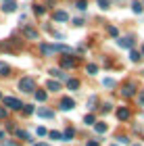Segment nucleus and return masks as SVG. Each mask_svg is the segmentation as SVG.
<instances>
[{
  "mask_svg": "<svg viewBox=\"0 0 144 146\" xmlns=\"http://www.w3.org/2000/svg\"><path fill=\"white\" fill-rule=\"evenodd\" d=\"M129 115H132V113H129L127 107H119V109H117V119H119V121H127Z\"/></svg>",
  "mask_w": 144,
  "mask_h": 146,
  "instance_id": "obj_7",
  "label": "nucleus"
},
{
  "mask_svg": "<svg viewBox=\"0 0 144 146\" xmlns=\"http://www.w3.org/2000/svg\"><path fill=\"white\" fill-rule=\"evenodd\" d=\"M48 73H50L52 77H56V79H65V82H67V79H69V77H67V75H65V73L61 71V69H50Z\"/></svg>",
  "mask_w": 144,
  "mask_h": 146,
  "instance_id": "obj_12",
  "label": "nucleus"
},
{
  "mask_svg": "<svg viewBox=\"0 0 144 146\" xmlns=\"http://www.w3.org/2000/svg\"><path fill=\"white\" fill-rule=\"evenodd\" d=\"M73 107H75V102H73V98H69V96H65L63 100L58 102V109L61 111H71Z\"/></svg>",
  "mask_w": 144,
  "mask_h": 146,
  "instance_id": "obj_6",
  "label": "nucleus"
},
{
  "mask_svg": "<svg viewBox=\"0 0 144 146\" xmlns=\"http://www.w3.org/2000/svg\"><path fill=\"white\" fill-rule=\"evenodd\" d=\"M134 94H136V84H132V82L123 84V88H121V96H125V98H132Z\"/></svg>",
  "mask_w": 144,
  "mask_h": 146,
  "instance_id": "obj_4",
  "label": "nucleus"
},
{
  "mask_svg": "<svg viewBox=\"0 0 144 146\" xmlns=\"http://www.w3.org/2000/svg\"><path fill=\"white\" fill-rule=\"evenodd\" d=\"M19 90L25 92V94H29V92H36V84L31 77H21L19 79Z\"/></svg>",
  "mask_w": 144,
  "mask_h": 146,
  "instance_id": "obj_2",
  "label": "nucleus"
},
{
  "mask_svg": "<svg viewBox=\"0 0 144 146\" xmlns=\"http://www.w3.org/2000/svg\"><path fill=\"white\" fill-rule=\"evenodd\" d=\"M86 71L90 73V75H96V73H98V67H96L94 63H88V65H86Z\"/></svg>",
  "mask_w": 144,
  "mask_h": 146,
  "instance_id": "obj_20",
  "label": "nucleus"
},
{
  "mask_svg": "<svg viewBox=\"0 0 144 146\" xmlns=\"http://www.w3.org/2000/svg\"><path fill=\"white\" fill-rule=\"evenodd\" d=\"M96 131L98 134H104L107 131V123H96Z\"/></svg>",
  "mask_w": 144,
  "mask_h": 146,
  "instance_id": "obj_28",
  "label": "nucleus"
},
{
  "mask_svg": "<svg viewBox=\"0 0 144 146\" xmlns=\"http://www.w3.org/2000/svg\"><path fill=\"white\" fill-rule=\"evenodd\" d=\"M75 58L71 56V54H65V56H61V67L63 69H71V67H75Z\"/></svg>",
  "mask_w": 144,
  "mask_h": 146,
  "instance_id": "obj_5",
  "label": "nucleus"
},
{
  "mask_svg": "<svg viewBox=\"0 0 144 146\" xmlns=\"http://www.w3.org/2000/svg\"><path fill=\"white\" fill-rule=\"evenodd\" d=\"M102 84L107 86V88H115V79H111V77H104V79H102Z\"/></svg>",
  "mask_w": 144,
  "mask_h": 146,
  "instance_id": "obj_24",
  "label": "nucleus"
},
{
  "mask_svg": "<svg viewBox=\"0 0 144 146\" xmlns=\"http://www.w3.org/2000/svg\"><path fill=\"white\" fill-rule=\"evenodd\" d=\"M129 58H132V63H140V52H136V50H132V52H129Z\"/></svg>",
  "mask_w": 144,
  "mask_h": 146,
  "instance_id": "obj_23",
  "label": "nucleus"
},
{
  "mask_svg": "<svg viewBox=\"0 0 144 146\" xmlns=\"http://www.w3.org/2000/svg\"><path fill=\"white\" fill-rule=\"evenodd\" d=\"M0 100H2V94H0Z\"/></svg>",
  "mask_w": 144,
  "mask_h": 146,
  "instance_id": "obj_43",
  "label": "nucleus"
},
{
  "mask_svg": "<svg viewBox=\"0 0 144 146\" xmlns=\"http://www.w3.org/2000/svg\"><path fill=\"white\" fill-rule=\"evenodd\" d=\"M73 25H84V19H80V17L73 19Z\"/></svg>",
  "mask_w": 144,
  "mask_h": 146,
  "instance_id": "obj_36",
  "label": "nucleus"
},
{
  "mask_svg": "<svg viewBox=\"0 0 144 146\" xmlns=\"http://www.w3.org/2000/svg\"><path fill=\"white\" fill-rule=\"evenodd\" d=\"M61 50H67V46H61V44H42L40 46V52L46 56L54 54V52H61Z\"/></svg>",
  "mask_w": 144,
  "mask_h": 146,
  "instance_id": "obj_1",
  "label": "nucleus"
},
{
  "mask_svg": "<svg viewBox=\"0 0 144 146\" xmlns=\"http://www.w3.org/2000/svg\"><path fill=\"white\" fill-rule=\"evenodd\" d=\"M140 104L144 107V90H142V94H140Z\"/></svg>",
  "mask_w": 144,
  "mask_h": 146,
  "instance_id": "obj_39",
  "label": "nucleus"
},
{
  "mask_svg": "<svg viewBox=\"0 0 144 146\" xmlns=\"http://www.w3.org/2000/svg\"><path fill=\"white\" fill-rule=\"evenodd\" d=\"M102 111H104V113L111 111V102H104V104H102Z\"/></svg>",
  "mask_w": 144,
  "mask_h": 146,
  "instance_id": "obj_37",
  "label": "nucleus"
},
{
  "mask_svg": "<svg viewBox=\"0 0 144 146\" xmlns=\"http://www.w3.org/2000/svg\"><path fill=\"white\" fill-rule=\"evenodd\" d=\"M86 146H100V144H98V142H96V140H90V142H88V144H86Z\"/></svg>",
  "mask_w": 144,
  "mask_h": 146,
  "instance_id": "obj_38",
  "label": "nucleus"
},
{
  "mask_svg": "<svg viewBox=\"0 0 144 146\" xmlns=\"http://www.w3.org/2000/svg\"><path fill=\"white\" fill-rule=\"evenodd\" d=\"M4 2H6V0H4Z\"/></svg>",
  "mask_w": 144,
  "mask_h": 146,
  "instance_id": "obj_46",
  "label": "nucleus"
},
{
  "mask_svg": "<svg viewBox=\"0 0 144 146\" xmlns=\"http://www.w3.org/2000/svg\"><path fill=\"white\" fill-rule=\"evenodd\" d=\"M73 136H75V129H73V127L65 129V134H63V142H71V140H73Z\"/></svg>",
  "mask_w": 144,
  "mask_h": 146,
  "instance_id": "obj_14",
  "label": "nucleus"
},
{
  "mask_svg": "<svg viewBox=\"0 0 144 146\" xmlns=\"http://www.w3.org/2000/svg\"><path fill=\"white\" fill-rule=\"evenodd\" d=\"M98 6H100L102 11H107L109 9V0H98Z\"/></svg>",
  "mask_w": 144,
  "mask_h": 146,
  "instance_id": "obj_29",
  "label": "nucleus"
},
{
  "mask_svg": "<svg viewBox=\"0 0 144 146\" xmlns=\"http://www.w3.org/2000/svg\"><path fill=\"white\" fill-rule=\"evenodd\" d=\"M9 73H11V67H9L6 63H2V61H0V75H2V77H6Z\"/></svg>",
  "mask_w": 144,
  "mask_h": 146,
  "instance_id": "obj_18",
  "label": "nucleus"
},
{
  "mask_svg": "<svg viewBox=\"0 0 144 146\" xmlns=\"http://www.w3.org/2000/svg\"><path fill=\"white\" fill-rule=\"evenodd\" d=\"M36 100L44 102V100H46V92H44V90H36Z\"/></svg>",
  "mask_w": 144,
  "mask_h": 146,
  "instance_id": "obj_22",
  "label": "nucleus"
},
{
  "mask_svg": "<svg viewBox=\"0 0 144 146\" xmlns=\"http://www.w3.org/2000/svg\"><path fill=\"white\" fill-rule=\"evenodd\" d=\"M117 44H119L121 48H132V46H134V40H132V38H119V40H117Z\"/></svg>",
  "mask_w": 144,
  "mask_h": 146,
  "instance_id": "obj_10",
  "label": "nucleus"
},
{
  "mask_svg": "<svg viewBox=\"0 0 144 146\" xmlns=\"http://www.w3.org/2000/svg\"><path fill=\"white\" fill-rule=\"evenodd\" d=\"M134 146H140V144H134Z\"/></svg>",
  "mask_w": 144,
  "mask_h": 146,
  "instance_id": "obj_44",
  "label": "nucleus"
},
{
  "mask_svg": "<svg viewBox=\"0 0 144 146\" xmlns=\"http://www.w3.org/2000/svg\"><path fill=\"white\" fill-rule=\"evenodd\" d=\"M67 88L71 92H75L77 88H80V79H67Z\"/></svg>",
  "mask_w": 144,
  "mask_h": 146,
  "instance_id": "obj_17",
  "label": "nucleus"
},
{
  "mask_svg": "<svg viewBox=\"0 0 144 146\" xmlns=\"http://www.w3.org/2000/svg\"><path fill=\"white\" fill-rule=\"evenodd\" d=\"M38 136H46V127H38Z\"/></svg>",
  "mask_w": 144,
  "mask_h": 146,
  "instance_id": "obj_35",
  "label": "nucleus"
},
{
  "mask_svg": "<svg viewBox=\"0 0 144 146\" xmlns=\"http://www.w3.org/2000/svg\"><path fill=\"white\" fill-rule=\"evenodd\" d=\"M2 138H4V131H0V140H2Z\"/></svg>",
  "mask_w": 144,
  "mask_h": 146,
  "instance_id": "obj_42",
  "label": "nucleus"
},
{
  "mask_svg": "<svg viewBox=\"0 0 144 146\" xmlns=\"http://www.w3.org/2000/svg\"><path fill=\"white\" fill-rule=\"evenodd\" d=\"M48 136L52 138V140H63V134H61V131H50Z\"/></svg>",
  "mask_w": 144,
  "mask_h": 146,
  "instance_id": "obj_27",
  "label": "nucleus"
},
{
  "mask_svg": "<svg viewBox=\"0 0 144 146\" xmlns=\"http://www.w3.org/2000/svg\"><path fill=\"white\" fill-rule=\"evenodd\" d=\"M23 34L25 38H31V40H38V31L34 27H23Z\"/></svg>",
  "mask_w": 144,
  "mask_h": 146,
  "instance_id": "obj_13",
  "label": "nucleus"
},
{
  "mask_svg": "<svg viewBox=\"0 0 144 146\" xmlns=\"http://www.w3.org/2000/svg\"><path fill=\"white\" fill-rule=\"evenodd\" d=\"M2 146H19V142H15V140H4Z\"/></svg>",
  "mask_w": 144,
  "mask_h": 146,
  "instance_id": "obj_31",
  "label": "nucleus"
},
{
  "mask_svg": "<svg viewBox=\"0 0 144 146\" xmlns=\"http://www.w3.org/2000/svg\"><path fill=\"white\" fill-rule=\"evenodd\" d=\"M34 111H36V109H34V104H23V113H25V115H31Z\"/></svg>",
  "mask_w": 144,
  "mask_h": 146,
  "instance_id": "obj_25",
  "label": "nucleus"
},
{
  "mask_svg": "<svg viewBox=\"0 0 144 146\" xmlns=\"http://www.w3.org/2000/svg\"><path fill=\"white\" fill-rule=\"evenodd\" d=\"M111 146H117V144H111Z\"/></svg>",
  "mask_w": 144,
  "mask_h": 146,
  "instance_id": "obj_45",
  "label": "nucleus"
},
{
  "mask_svg": "<svg viewBox=\"0 0 144 146\" xmlns=\"http://www.w3.org/2000/svg\"><path fill=\"white\" fill-rule=\"evenodd\" d=\"M38 115H40L42 119H52V117H54V111H50V109H38Z\"/></svg>",
  "mask_w": 144,
  "mask_h": 146,
  "instance_id": "obj_11",
  "label": "nucleus"
},
{
  "mask_svg": "<svg viewBox=\"0 0 144 146\" xmlns=\"http://www.w3.org/2000/svg\"><path fill=\"white\" fill-rule=\"evenodd\" d=\"M132 11L136 13V15H140V13L144 11V4L140 2V0H134V2H132Z\"/></svg>",
  "mask_w": 144,
  "mask_h": 146,
  "instance_id": "obj_15",
  "label": "nucleus"
},
{
  "mask_svg": "<svg viewBox=\"0 0 144 146\" xmlns=\"http://www.w3.org/2000/svg\"><path fill=\"white\" fill-rule=\"evenodd\" d=\"M109 34H111V36H117L119 31H117V27H113V25H111V27H109Z\"/></svg>",
  "mask_w": 144,
  "mask_h": 146,
  "instance_id": "obj_33",
  "label": "nucleus"
},
{
  "mask_svg": "<svg viewBox=\"0 0 144 146\" xmlns=\"http://www.w3.org/2000/svg\"><path fill=\"white\" fill-rule=\"evenodd\" d=\"M117 140H119V144H127V142H129V140H127L125 136H119V138H117Z\"/></svg>",
  "mask_w": 144,
  "mask_h": 146,
  "instance_id": "obj_34",
  "label": "nucleus"
},
{
  "mask_svg": "<svg viewBox=\"0 0 144 146\" xmlns=\"http://www.w3.org/2000/svg\"><path fill=\"white\" fill-rule=\"evenodd\" d=\"M94 104H96V96H90V100H88V107H90V109H94Z\"/></svg>",
  "mask_w": 144,
  "mask_h": 146,
  "instance_id": "obj_32",
  "label": "nucleus"
},
{
  "mask_svg": "<svg viewBox=\"0 0 144 146\" xmlns=\"http://www.w3.org/2000/svg\"><path fill=\"white\" fill-rule=\"evenodd\" d=\"M94 121H96L94 115H86V117H84V123H86V125H94Z\"/></svg>",
  "mask_w": 144,
  "mask_h": 146,
  "instance_id": "obj_26",
  "label": "nucleus"
},
{
  "mask_svg": "<svg viewBox=\"0 0 144 146\" xmlns=\"http://www.w3.org/2000/svg\"><path fill=\"white\" fill-rule=\"evenodd\" d=\"M75 9H77V11H86V9H88V2H86V0H77V2H75Z\"/></svg>",
  "mask_w": 144,
  "mask_h": 146,
  "instance_id": "obj_21",
  "label": "nucleus"
},
{
  "mask_svg": "<svg viewBox=\"0 0 144 146\" xmlns=\"http://www.w3.org/2000/svg\"><path fill=\"white\" fill-rule=\"evenodd\" d=\"M17 136H19V138H21V140H27V142H34V140H31V136L27 134V131H23V129H17Z\"/></svg>",
  "mask_w": 144,
  "mask_h": 146,
  "instance_id": "obj_19",
  "label": "nucleus"
},
{
  "mask_svg": "<svg viewBox=\"0 0 144 146\" xmlns=\"http://www.w3.org/2000/svg\"><path fill=\"white\" fill-rule=\"evenodd\" d=\"M34 146H48L46 142H40V144H34Z\"/></svg>",
  "mask_w": 144,
  "mask_h": 146,
  "instance_id": "obj_41",
  "label": "nucleus"
},
{
  "mask_svg": "<svg viewBox=\"0 0 144 146\" xmlns=\"http://www.w3.org/2000/svg\"><path fill=\"white\" fill-rule=\"evenodd\" d=\"M0 117H6V109H0Z\"/></svg>",
  "mask_w": 144,
  "mask_h": 146,
  "instance_id": "obj_40",
  "label": "nucleus"
},
{
  "mask_svg": "<svg viewBox=\"0 0 144 146\" xmlns=\"http://www.w3.org/2000/svg\"><path fill=\"white\" fill-rule=\"evenodd\" d=\"M2 102H4L6 109H13V111H21L23 109V102L19 100V98H13V96H4Z\"/></svg>",
  "mask_w": 144,
  "mask_h": 146,
  "instance_id": "obj_3",
  "label": "nucleus"
},
{
  "mask_svg": "<svg viewBox=\"0 0 144 146\" xmlns=\"http://www.w3.org/2000/svg\"><path fill=\"white\" fill-rule=\"evenodd\" d=\"M46 88H48L50 92H58V90H61V84H58V82H52V79H50V82H46Z\"/></svg>",
  "mask_w": 144,
  "mask_h": 146,
  "instance_id": "obj_16",
  "label": "nucleus"
},
{
  "mask_svg": "<svg viewBox=\"0 0 144 146\" xmlns=\"http://www.w3.org/2000/svg\"><path fill=\"white\" fill-rule=\"evenodd\" d=\"M52 19H54L56 23H61V21H69V15L65 11H54V15H52Z\"/></svg>",
  "mask_w": 144,
  "mask_h": 146,
  "instance_id": "obj_8",
  "label": "nucleus"
},
{
  "mask_svg": "<svg viewBox=\"0 0 144 146\" xmlns=\"http://www.w3.org/2000/svg\"><path fill=\"white\" fill-rule=\"evenodd\" d=\"M2 11L4 13H15L17 11V2H15V0H6V2L2 4Z\"/></svg>",
  "mask_w": 144,
  "mask_h": 146,
  "instance_id": "obj_9",
  "label": "nucleus"
},
{
  "mask_svg": "<svg viewBox=\"0 0 144 146\" xmlns=\"http://www.w3.org/2000/svg\"><path fill=\"white\" fill-rule=\"evenodd\" d=\"M34 11H36V15H44V6H42V4H36Z\"/></svg>",
  "mask_w": 144,
  "mask_h": 146,
  "instance_id": "obj_30",
  "label": "nucleus"
},
{
  "mask_svg": "<svg viewBox=\"0 0 144 146\" xmlns=\"http://www.w3.org/2000/svg\"><path fill=\"white\" fill-rule=\"evenodd\" d=\"M142 4H144V2H142Z\"/></svg>",
  "mask_w": 144,
  "mask_h": 146,
  "instance_id": "obj_47",
  "label": "nucleus"
}]
</instances>
